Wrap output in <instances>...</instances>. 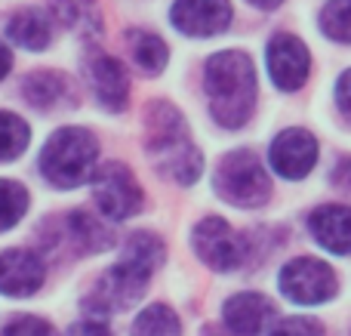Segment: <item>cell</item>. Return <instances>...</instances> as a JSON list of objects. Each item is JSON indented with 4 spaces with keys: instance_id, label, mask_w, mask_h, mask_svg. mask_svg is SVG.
<instances>
[{
    "instance_id": "1",
    "label": "cell",
    "mask_w": 351,
    "mask_h": 336,
    "mask_svg": "<svg viewBox=\"0 0 351 336\" xmlns=\"http://www.w3.org/2000/svg\"><path fill=\"white\" fill-rule=\"evenodd\" d=\"M160 263H164V244H160V238H154L148 232L133 235L127 241V247H123L121 263L99 278L93 296L86 300V309L99 315L130 309L145 293L148 278L154 275V269Z\"/></svg>"
},
{
    "instance_id": "2",
    "label": "cell",
    "mask_w": 351,
    "mask_h": 336,
    "mask_svg": "<svg viewBox=\"0 0 351 336\" xmlns=\"http://www.w3.org/2000/svg\"><path fill=\"white\" fill-rule=\"evenodd\" d=\"M204 86L213 117L222 127L237 130L250 121L256 105V65L247 53L225 49L210 56L204 68Z\"/></svg>"
},
{
    "instance_id": "3",
    "label": "cell",
    "mask_w": 351,
    "mask_h": 336,
    "mask_svg": "<svg viewBox=\"0 0 351 336\" xmlns=\"http://www.w3.org/2000/svg\"><path fill=\"white\" fill-rule=\"evenodd\" d=\"M148 152L164 176L191 185L204 170V158L191 145L182 115L167 102H154L148 111Z\"/></svg>"
},
{
    "instance_id": "4",
    "label": "cell",
    "mask_w": 351,
    "mask_h": 336,
    "mask_svg": "<svg viewBox=\"0 0 351 336\" xmlns=\"http://www.w3.org/2000/svg\"><path fill=\"white\" fill-rule=\"evenodd\" d=\"M96 154H99V142L90 130L65 127V130H56L49 136V142L43 145L40 170L59 189H74V185L86 182L93 176Z\"/></svg>"
},
{
    "instance_id": "5",
    "label": "cell",
    "mask_w": 351,
    "mask_h": 336,
    "mask_svg": "<svg viewBox=\"0 0 351 336\" xmlns=\"http://www.w3.org/2000/svg\"><path fill=\"white\" fill-rule=\"evenodd\" d=\"M216 191L234 207H262L271 195V182L253 152H231L216 170Z\"/></svg>"
},
{
    "instance_id": "6",
    "label": "cell",
    "mask_w": 351,
    "mask_h": 336,
    "mask_svg": "<svg viewBox=\"0 0 351 336\" xmlns=\"http://www.w3.org/2000/svg\"><path fill=\"white\" fill-rule=\"evenodd\" d=\"M280 293L299 306H321L336 293V272L327 263L299 256L280 269Z\"/></svg>"
},
{
    "instance_id": "7",
    "label": "cell",
    "mask_w": 351,
    "mask_h": 336,
    "mask_svg": "<svg viewBox=\"0 0 351 336\" xmlns=\"http://www.w3.org/2000/svg\"><path fill=\"white\" fill-rule=\"evenodd\" d=\"M194 250L210 269L216 272H234L237 265L247 259V238L237 235L219 216H206L197 228H194Z\"/></svg>"
},
{
    "instance_id": "8",
    "label": "cell",
    "mask_w": 351,
    "mask_h": 336,
    "mask_svg": "<svg viewBox=\"0 0 351 336\" xmlns=\"http://www.w3.org/2000/svg\"><path fill=\"white\" fill-rule=\"evenodd\" d=\"M96 204L111 219H130L142 210V189L133 170L123 164H105L96 173Z\"/></svg>"
},
{
    "instance_id": "9",
    "label": "cell",
    "mask_w": 351,
    "mask_h": 336,
    "mask_svg": "<svg viewBox=\"0 0 351 336\" xmlns=\"http://www.w3.org/2000/svg\"><path fill=\"white\" fill-rule=\"evenodd\" d=\"M311 56L299 37L293 34H274L268 40V71L280 90H299L308 77Z\"/></svg>"
},
{
    "instance_id": "10",
    "label": "cell",
    "mask_w": 351,
    "mask_h": 336,
    "mask_svg": "<svg viewBox=\"0 0 351 336\" xmlns=\"http://www.w3.org/2000/svg\"><path fill=\"white\" fill-rule=\"evenodd\" d=\"M173 25L191 37L219 34L231 25V3L228 0H176Z\"/></svg>"
},
{
    "instance_id": "11",
    "label": "cell",
    "mask_w": 351,
    "mask_h": 336,
    "mask_svg": "<svg viewBox=\"0 0 351 336\" xmlns=\"http://www.w3.org/2000/svg\"><path fill=\"white\" fill-rule=\"evenodd\" d=\"M315 160H317V142L305 130H284L271 142V164L287 179H302L305 173H311Z\"/></svg>"
},
{
    "instance_id": "12",
    "label": "cell",
    "mask_w": 351,
    "mask_h": 336,
    "mask_svg": "<svg viewBox=\"0 0 351 336\" xmlns=\"http://www.w3.org/2000/svg\"><path fill=\"white\" fill-rule=\"evenodd\" d=\"M43 284L40 256L28 250H3L0 253V293L6 296H31Z\"/></svg>"
},
{
    "instance_id": "13",
    "label": "cell",
    "mask_w": 351,
    "mask_h": 336,
    "mask_svg": "<svg viewBox=\"0 0 351 336\" xmlns=\"http://www.w3.org/2000/svg\"><path fill=\"white\" fill-rule=\"evenodd\" d=\"M86 71H90V84H93V93H96V99L105 105L108 111H121L123 105H127L130 99V80H127V71H123V65L114 59V56H93L90 65H86Z\"/></svg>"
},
{
    "instance_id": "14",
    "label": "cell",
    "mask_w": 351,
    "mask_h": 336,
    "mask_svg": "<svg viewBox=\"0 0 351 336\" xmlns=\"http://www.w3.org/2000/svg\"><path fill=\"white\" fill-rule=\"evenodd\" d=\"M274 321V306L262 293H237L225 302V324L237 336H259Z\"/></svg>"
},
{
    "instance_id": "15",
    "label": "cell",
    "mask_w": 351,
    "mask_h": 336,
    "mask_svg": "<svg viewBox=\"0 0 351 336\" xmlns=\"http://www.w3.org/2000/svg\"><path fill=\"white\" fill-rule=\"evenodd\" d=\"M308 228L321 247L339 256H351V207H317L308 219Z\"/></svg>"
},
{
    "instance_id": "16",
    "label": "cell",
    "mask_w": 351,
    "mask_h": 336,
    "mask_svg": "<svg viewBox=\"0 0 351 336\" xmlns=\"http://www.w3.org/2000/svg\"><path fill=\"white\" fill-rule=\"evenodd\" d=\"M25 99L34 108H59L65 102H74L71 80L59 71H37L25 80Z\"/></svg>"
},
{
    "instance_id": "17",
    "label": "cell",
    "mask_w": 351,
    "mask_h": 336,
    "mask_svg": "<svg viewBox=\"0 0 351 336\" xmlns=\"http://www.w3.org/2000/svg\"><path fill=\"white\" fill-rule=\"evenodd\" d=\"M53 12L65 28L77 31V34L96 37L102 31V12H99L96 0H53Z\"/></svg>"
},
{
    "instance_id": "18",
    "label": "cell",
    "mask_w": 351,
    "mask_h": 336,
    "mask_svg": "<svg viewBox=\"0 0 351 336\" xmlns=\"http://www.w3.org/2000/svg\"><path fill=\"white\" fill-rule=\"evenodd\" d=\"M6 34L25 49H43L49 43V22L40 10H22L10 19Z\"/></svg>"
},
{
    "instance_id": "19",
    "label": "cell",
    "mask_w": 351,
    "mask_h": 336,
    "mask_svg": "<svg viewBox=\"0 0 351 336\" xmlns=\"http://www.w3.org/2000/svg\"><path fill=\"white\" fill-rule=\"evenodd\" d=\"M68 238L74 241L80 253H99L111 247L108 228H102L90 213H71L68 216Z\"/></svg>"
},
{
    "instance_id": "20",
    "label": "cell",
    "mask_w": 351,
    "mask_h": 336,
    "mask_svg": "<svg viewBox=\"0 0 351 336\" xmlns=\"http://www.w3.org/2000/svg\"><path fill=\"white\" fill-rule=\"evenodd\" d=\"M130 49H133L136 65L148 74L164 71L167 56H170L167 53V43L160 40L158 34H152V31H133V34H130Z\"/></svg>"
},
{
    "instance_id": "21",
    "label": "cell",
    "mask_w": 351,
    "mask_h": 336,
    "mask_svg": "<svg viewBox=\"0 0 351 336\" xmlns=\"http://www.w3.org/2000/svg\"><path fill=\"white\" fill-rule=\"evenodd\" d=\"M179 318L170 306H148L139 318L133 321V336H179Z\"/></svg>"
},
{
    "instance_id": "22",
    "label": "cell",
    "mask_w": 351,
    "mask_h": 336,
    "mask_svg": "<svg viewBox=\"0 0 351 336\" xmlns=\"http://www.w3.org/2000/svg\"><path fill=\"white\" fill-rule=\"evenodd\" d=\"M31 139L28 123L12 111H0V160H12L25 152Z\"/></svg>"
},
{
    "instance_id": "23",
    "label": "cell",
    "mask_w": 351,
    "mask_h": 336,
    "mask_svg": "<svg viewBox=\"0 0 351 336\" xmlns=\"http://www.w3.org/2000/svg\"><path fill=\"white\" fill-rule=\"evenodd\" d=\"M28 210V191L12 179H0V232L12 228Z\"/></svg>"
},
{
    "instance_id": "24",
    "label": "cell",
    "mask_w": 351,
    "mask_h": 336,
    "mask_svg": "<svg viewBox=\"0 0 351 336\" xmlns=\"http://www.w3.org/2000/svg\"><path fill=\"white\" fill-rule=\"evenodd\" d=\"M321 28L333 40L351 43V0H330L321 12Z\"/></svg>"
},
{
    "instance_id": "25",
    "label": "cell",
    "mask_w": 351,
    "mask_h": 336,
    "mask_svg": "<svg viewBox=\"0 0 351 336\" xmlns=\"http://www.w3.org/2000/svg\"><path fill=\"white\" fill-rule=\"evenodd\" d=\"M0 336H56V331L47 324V321L25 315V318H12L10 324L0 331Z\"/></svg>"
},
{
    "instance_id": "26",
    "label": "cell",
    "mask_w": 351,
    "mask_h": 336,
    "mask_svg": "<svg viewBox=\"0 0 351 336\" xmlns=\"http://www.w3.org/2000/svg\"><path fill=\"white\" fill-rule=\"evenodd\" d=\"M271 336H324V327L311 318H287L274 327Z\"/></svg>"
},
{
    "instance_id": "27",
    "label": "cell",
    "mask_w": 351,
    "mask_h": 336,
    "mask_svg": "<svg viewBox=\"0 0 351 336\" xmlns=\"http://www.w3.org/2000/svg\"><path fill=\"white\" fill-rule=\"evenodd\" d=\"M336 105H339V111L351 123V71H346L339 77V86H336Z\"/></svg>"
},
{
    "instance_id": "28",
    "label": "cell",
    "mask_w": 351,
    "mask_h": 336,
    "mask_svg": "<svg viewBox=\"0 0 351 336\" xmlns=\"http://www.w3.org/2000/svg\"><path fill=\"white\" fill-rule=\"evenodd\" d=\"M68 336H111V331L105 324H99V321H80V324H74Z\"/></svg>"
},
{
    "instance_id": "29",
    "label": "cell",
    "mask_w": 351,
    "mask_h": 336,
    "mask_svg": "<svg viewBox=\"0 0 351 336\" xmlns=\"http://www.w3.org/2000/svg\"><path fill=\"white\" fill-rule=\"evenodd\" d=\"M336 185H342V189L351 191V160L339 164V170H336Z\"/></svg>"
},
{
    "instance_id": "30",
    "label": "cell",
    "mask_w": 351,
    "mask_h": 336,
    "mask_svg": "<svg viewBox=\"0 0 351 336\" xmlns=\"http://www.w3.org/2000/svg\"><path fill=\"white\" fill-rule=\"evenodd\" d=\"M10 65H12V56H10V49L0 43V80L6 77V71H10Z\"/></svg>"
},
{
    "instance_id": "31",
    "label": "cell",
    "mask_w": 351,
    "mask_h": 336,
    "mask_svg": "<svg viewBox=\"0 0 351 336\" xmlns=\"http://www.w3.org/2000/svg\"><path fill=\"white\" fill-rule=\"evenodd\" d=\"M250 3L262 6V10H274V6H280V0H250Z\"/></svg>"
}]
</instances>
